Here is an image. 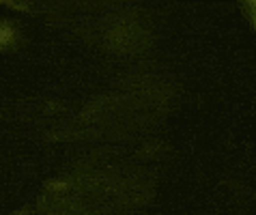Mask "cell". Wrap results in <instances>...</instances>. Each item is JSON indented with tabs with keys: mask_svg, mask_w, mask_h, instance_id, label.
Returning a JSON list of instances; mask_svg holds the SVG:
<instances>
[{
	"mask_svg": "<svg viewBox=\"0 0 256 215\" xmlns=\"http://www.w3.org/2000/svg\"><path fill=\"white\" fill-rule=\"evenodd\" d=\"M11 41H13V28L6 24H0V46H6Z\"/></svg>",
	"mask_w": 256,
	"mask_h": 215,
	"instance_id": "obj_1",
	"label": "cell"
}]
</instances>
